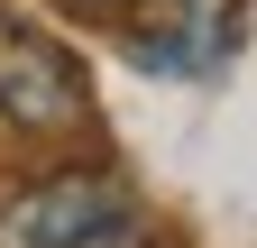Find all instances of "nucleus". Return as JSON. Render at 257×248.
I'll return each instance as SVG.
<instances>
[{"label": "nucleus", "mask_w": 257, "mask_h": 248, "mask_svg": "<svg viewBox=\"0 0 257 248\" xmlns=\"http://www.w3.org/2000/svg\"><path fill=\"white\" fill-rule=\"evenodd\" d=\"M0 248H156V211L110 166L37 175L0 202Z\"/></svg>", "instance_id": "f257e3e1"}, {"label": "nucleus", "mask_w": 257, "mask_h": 248, "mask_svg": "<svg viewBox=\"0 0 257 248\" xmlns=\"http://www.w3.org/2000/svg\"><path fill=\"white\" fill-rule=\"evenodd\" d=\"M0 119L28 129V138H64V129L92 119L83 55L55 28H37L28 10H10V0H0Z\"/></svg>", "instance_id": "f03ea898"}, {"label": "nucleus", "mask_w": 257, "mask_h": 248, "mask_svg": "<svg viewBox=\"0 0 257 248\" xmlns=\"http://www.w3.org/2000/svg\"><path fill=\"white\" fill-rule=\"evenodd\" d=\"M83 10H138V0H83Z\"/></svg>", "instance_id": "7ed1b4c3"}]
</instances>
